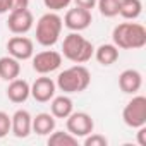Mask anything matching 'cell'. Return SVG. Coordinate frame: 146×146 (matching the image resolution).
Instances as JSON below:
<instances>
[{"mask_svg":"<svg viewBox=\"0 0 146 146\" xmlns=\"http://www.w3.org/2000/svg\"><path fill=\"white\" fill-rule=\"evenodd\" d=\"M113 45L124 50H137L146 45V29L139 23H122L113 28Z\"/></svg>","mask_w":146,"mask_h":146,"instance_id":"cell-1","label":"cell"},{"mask_svg":"<svg viewBox=\"0 0 146 146\" xmlns=\"http://www.w3.org/2000/svg\"><path fill=\"white\" fill-rule=\"evenodd\" d=\"M90 83H91L90 70L84 65L76 64V65L65 69L64 72H60L55 84L65 95H72V93H81V91H84L90 86Z\"/></svg>","mask_w":146,"mask_h":146,"instance_id":"cell-2","label":"cell"},{"mask_svg":"<svg viewBox=\"0 0 146 146\" xmlns=\"http://www.w3.org/2000/svg\"><path fill=\"white\" fill-rule=\"evenodd\" d=\"M95 53V46L90 40H86L84 36H81L78 31H72L64 38L62 43V55L74 62V64H86L88 60H91Z\"/></svg>","mask_w":146,"mask_h":146,"instance_id":"cell-3","label":"cell"},{"mask_svg":"<svg viewBox=\"0 0 146 146\" xmlns=\"http://www.w3.org/2000/svg\"><path fill=\"white\" fill-rule=\"evenodd\" d=\"M64 21L57 12L43 14L36 23V41L41 46H53L62 33Z\"/></svg>","mask_w":146,"mask_h":146,"instance_id":"cell-4","label":"cell"},{"mask_svg":"<svg viewBox=\"0 0 146 146\" xmlns=\"http://www.w3.org/2000/svg\"><path fill=\"white\" fill-rule=\"evenodd\" d=\"M122 119H124V124L129 125V127H132V129L146 125V98L143 95L134 96L124 107Z\"/></svg>","mask_w":146,"mask_h":146,"instance_id":"cell-5","label":"cell"},{"mask_svg":"<svg viewBox=\"0 0 146 146\" xmlns=\"http://www.w3.org/2000/svg\"><path fill=\"white\" fill-rule=\"evenodd\" d=\"M65 125H67V132H70L76 137H84V136L91 134L95 129V122H93L91 115L86 112H72L67 117Z\"/></svg>","mask_w":146,"mask_h":146,"instance_id":"cell-6","label":"cell"},{"mask_svg":"<svg viewBox=\"0 0 146 146\" xmlns=\"http://www.w3.org/2000/svg\"><path fill=\"white\" fill-rule=\"evenodd\" d=\"M62 65V53L55 50H43L33 57V69L38 74H50Z\"/></svg>","mask_w":146,"mask_h":146,"instance_id":"cell-7","label":"cell"},{"mask_svg":"<svg viewBox=\"0 0 146 146\" xmlns=\"http://www.w3.org/2000/svg\"><path fill=\"white\" fill-rule=\"evenodd\" d=\"M65 28H69L70 31H83L86 28H90L91 21H93V16H91V11L88 9H81V7H74V9H69L65 12V17L62 19Z\"/></svg>","mask_w":146,"mask_h":146,"instance_id":"cell-8","label":"cell"},{"mask_svg":"<svg viewBox=\"0 0 146 146\" xmlns=\"http://www.w3.org/2000/svg\"><path fill=\"white\" fill-rule=\"evenodd\" d=\"M7 50L11 57L17 60H28L35 53V43L26 36H12L7 41Z\"/></svg>","mask_w":146,"mask_h":146,"instance_id":"cell-9","label":"cell"},{"mask_svg":"<svg viewBox=\"0 0 146 146\" xmlns=\"http://www.w3.org/2000/svg\"><path fill=\"white\" fill-rule=\"evenodd\" d=\"M33 23H35V17L29 9L12 11L9 16V21H7V28L14 35H24L33 28Z\"/></svg>","mask_w":146,"mask_h":146,"instance_id":"cell-10","label":"cell"},{"mask_svg":"<svg viewBox=\"0 0 146 146\" xmlns=\"http://www.w3.org/2000/svg\"><path fill=\"white\" fill-rule=\"evenodd\" d=\"M55 81L52 78H46L45 74H41V78H38L33 84H31V96L40 102V103H46L55 96Z\"/></svg>","mask_w":146,"mask_h":146,"instance_id":"cell-11","label":"cell"},{"mask_svg":"<svg viewBox=\"0 0 146 146\" xmlns=\"http://www.w3.org/2000/svg\"><path fill=\"white\" fill-rule=\"evenodd\" d=\"M31 124H33V117L29 115V112L28 110H17L11 117V132L16 137H28L33 131Z\"/></svg>","mask_w":146,"mask_h":146,"instance_id":"cell-12","label":"cell"},{"mask_svg":"<svg viewBox=\"0 0 146 146\" xmlns=\"http://www.w3.org/2000/svg\"><path fill=\"white\" fill-rule=\"evenodd\" d=\"M141 86H143V76L136 69H125L119 76V88L127 95L137 93L141 90Z\"/></svg>","mask_w":146,"mask_h":146,"instance_id":"cell-13","label":"cell"},{"mask_svg":"<svg viewBox=\"0 0 146 146\" xmlns=\"http://www.w3.org/2000/svg\"><path fill=\"white\" fill-rule=\"evenodd\" d=\"M31 95V86L28 81L24 79H12L9 81V88H7V98L12 103H24Z\"/></svg>","mask_w":146,"mask_h":146,"instance_id":"cell-14","label":"cell"},{"mask_svg":"<svg viewBox=\"0 0 146 146\" xmlns=\"http://www.w3.org/2000/svg\"><path fill=\"white\" fill-rule=\"evenodd\" d=\"M50 110H52V115L55 119H67L72 112H74V103H72V100L67 95L55 96V98H52Z\"/></svg>","mask_w":146,"mask_h":146,"instance_id":"cell-15","label":"cell"},{"mask_svg":"<svg viewBox=\"0 0 146 146\" xmlns=\"http://www.w3.org/2000/svg\"><path fill=\"white\" fill-rule=\"evenodd\" d=\"M21 74V64L17 58L7 55V57H0V78L4 81H12L19 78Z\"/></svg>","mask_w":146,"mask_h":146,"instance_id":"cell-16","label":"cell"},{"mask_svg":"<svg viewBox=\"0 0 146 146\" xmlns=\"http://www.w3.org/2000/svg\"><path fill=\"white\" fill-rule=\"evenodd\" d=\"M31 129L38 134V136H46L50 134L52 131H55V117L52 113H38L35 119H33V124H31Z\"/></svg>","mask_w":146,"mask_h":146,"instance_id":"cell-17","label":"cell"},{"mask_svg":"<svg viewBox=\"0 0 146 146\" xmlns=\"http://www.w3.org/2000/svg\"><path fill=\"white\" fill-rule=\"evenodd\" d=\"M98 60V64L102 65H112L119 60V48L112 43H105V45H100L95 53H93Z\"/></svg>","mask_w":146,"mask_h":146,"instance_id":"cell-18","label":"cell"},{"mask_svg":"<svg viewBox=\"0 0 146 146\" xmlns=\"http://www.w3.org/2000/svg\"><path fill=\"white\" fill-rule=\"evenodd\" d=\"M141 12H143L141 0H120V4H119V14L124 19L134 21V19H137L141 16Z\"/></svg>","mask_w":146,"mask_h":146,"instance_id":"cell-19","label":"cell"},{"mask_svg":"<svg viewBox=\"0 0 146 146\" xmlns=\"http://www.w3.org/2000/svg\"><path fill=\"white\" fill-rule=\"evenodd\" d=\"M48 144L50 146H76L78 144V137L72 136L70 132L52 131V134L48 137Z\"/></svg>","mask_w":146,"mask_h":146,"instance_id":"cell-20","label":"cell"},{"mask_svg":"<svg viewBox=\"0 0 146 146\" xmlns=\"http://www.w3.org/2000/svg\"><path fill=\"white\" fill-rule=\"evenodd\" d=\"M119 4H120V0H96L100 14L105 16V17L119 16Z\"/></svg>","mask_w":146,"mask_h":146,"instance_id":"cell-21","label":"cell"},{"mask_svg":"<svg viewBox=\"0 0 146 146\" xmlns=\"http://www.w3.org/2000/svg\"><path fill=\"white\" fill-rule=\"evenodd\" d=\"M108 144V139L102 134H88L84 136V146H107Z\"/></svg>","mask_w":146,"mask_h":146,"instance_id":"cell-22","label":"cell"},{"mask_svg":"<svg viewBox=\"0 0 146 146\" xmlns=\"http://www.w3.org/2000/svg\"><path fill=\"white\" fill-rule=\"evenodd\" d=\"M72 0H43V4L46 9H50V12H58L62 9H67Z\"/></svg>","mask_w":146,"mask_h":146,"instance_id":"cell-23","label":"cell"},{"mask_svg":"<svg viewBox=\"0 0 146 146\" xmlns=\"http://www.w3.org/2000/svg\"><path fill=\"white\" fill-rule=\"evenodd\" d=\"M11 132V117L5 112H0V139Z\"/></svg>","mask_w":146,"mask_h":146,"instance_id":"cell-24","label":"cell"},{"mask_svg":"<svg viewBox=\"0 0 146 146\" xmlns=\"http://www.w3.org/2000/svg\"><path fill=\"white\" fill-rule=\"evenodd\" d=\"M29 7V0H11V12L12 11H23Z\"/></svg>","mask_w":146,"mask_h":146,"instance_id":"cell-25","label":"cell"},{"mask_svg":"<svg viewBox=\"0 0 146 146\" xmlns=\"http://www.w3.org/2000/svg\"><path fill=\"white\" fill-rule=\"evenodd\" d=\"M72 2L76 4V7H81V9H88V11L95 9V5H96V0H72Z\"/></svg>","mask_w":146,"mask_h":146,"instance_id":"cell-26","label":"cell"},{"mask_svg":"<svg viewBox=\"0 0 146 146\" xmlns=\"http://www.w3.org/2000/svg\"><path fill=\"white\" fill-rule=\"evenodd\" d=\"M137 129H139L137 131V143L141 146H146V125H141Z\"/></svg>","mask_w":146,"mask_h":146,"instance_id":"cell-27","label":"cell"},{"mask_svg":"<svg viewBox=\"0 0 146 146\" xmlns=\"http://www.w3.org/2000/svg\"><path fill=\"white\" fill-rule=\"evenodd\" d=\"M11 12V0H0V14Z\"/></svg>","mask_w":146,"mask_h":146,"instance_id":"cell-28","label":"cell"}]
</instances>
